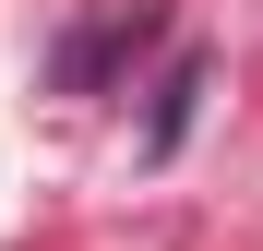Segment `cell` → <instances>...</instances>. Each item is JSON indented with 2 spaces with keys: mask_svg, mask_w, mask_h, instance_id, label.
<instances>
[{
  "mask_svg": "<svg viewBox=\"0 0 263 251\" xmlns=\"http://www.w3.org/2000/svg\"><path fill=\"white\" fill-rule=\"evenodd\" d=\"M192 108H203V48H180V60H167L156 120H144V156H180V144H192Z\"/></svg>",
  "mask_w": 263,
  "mask_h": 251,
  "instance_id": "1",
  "label": "cell"
}]
</instances>
